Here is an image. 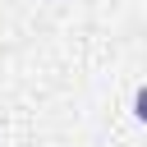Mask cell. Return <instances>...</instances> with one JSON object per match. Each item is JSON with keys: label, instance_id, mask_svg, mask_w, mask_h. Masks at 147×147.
I'll return each instance as SVG.
<instances>
[{"label": "cell", "instance_id": "obj_1", "mask_svg": "<svg viewBox=\"0 0 147 147\" xmlns=\"http://www.w3.org/2000/svg\"><path fill=\"white\" fill-rule=\"evenodd\" d=\"M133 119H138V124H147V83L133 92Z\"/></svg>", "mask_w": 147, "mask_h": 147}]
</instances>
